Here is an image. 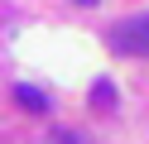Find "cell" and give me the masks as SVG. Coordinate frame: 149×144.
Returning <instances> with one entry per match:
<instances>
[{"label": "cell", "mask_w": 149, "mask_h": 144, "mask_svg": "<svg viewBox=\"0 0 149 144\" xmlns=\"http://www.w3.org/2000/svg\"><path fill=\"white\" fill-rule=\"evenodd\" d=\"M111 48L125 58H149V15H135V19H120L111 29Z\"/></svg>", "instance_id": "1"}, {"label": "cell", "mask_w": 149, "mask_h": 144, "mask_svg": "<svg viewBox=\"0 0 149 144\" xmlns=\"http://www.w3.org/2000/svg\"><path fill=\"white\" fill-rule=\"evenodd\" d=\"M15 101H19L29 115H43V111H48V96H43L39 86H15Z\"/></svg>", "instance_id": "2"}, {"label": "cell", "mask_w": 149, "mask_h": 144, "mask_svg": "<svg viewBox=\"0 0 149 144\" xmlns=\"http://www.w3.org/2000/svg\"><path fill=\"white\" fill-rule=\"evenodd\" d=\"M91 106H101V111H116V86H111V82H96V86H91Z\"/></svg>", "instance_id": "3"}, {"label": "cell", "mask_w": 149, "mask_h": 144, "mask_svg": "<svg viewBox=\"0 0 149 144\" xmlns=\"http://www.w3.org/2000/svg\"><path fill=\"white\" fill-rule=\"evenodd\" d=\"M48 144H82V139H77L72 130H53V134H48Z\"/></svg>", "instance_id": "4"}, {"label": "cell", "mask_w": 149, "mask_h": 144, "mask_svg": "<svg viewBox=\"0 0 149 144\" xmlns=\"http://www.w3.org/2000/svg\"><path fill=\"white\" fill-rule=\"evenodd\" d=\"M77 5H96V0H77Z\"/></svg>", "instance_id": "5"}]
</instances>
